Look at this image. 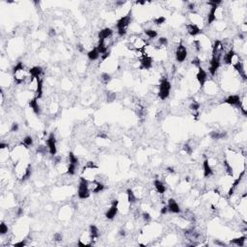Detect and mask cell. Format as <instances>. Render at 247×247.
Masks as SVG:
<instances>
[{
    "mask_svg": "<svg viewBox=\"0 0 247 247\" xmlns=\"http://www.w3.org/2000/svg\"><path fill=\"white\" fill-rule=\"evenodd\" d=\"M90 195L91 191L89 189V180H87L84 177H80L77 196L79 199H87L90 197Z\"/></svg>",
    "mask_w": 247,
    "mask_h": 247,
    "instance_id": "1",
    "label": "cell"
},
{
    "mask_svg": "<svg viewBox=\"0 0 247 247\" xmlns=\"http://www.w3.org/2000/svg\"><path fill=\"white\" fill-rule=\"evenodd\" d=\"M171 91V83L168 81L167 78L161 79L160 83L158 85V97L160 98V99L164 100L166 99L169 95H170Z\"/></svg>",
    "mask_w": 247,
    "mask_h": 247,
    "instance_id": "2",
    "label": "cell"
},
{
    "mask_svg": "<svg viewBox=\"0 0 247 247\" xmlns=\"http://www.w3.org/2000/svg\"><path fill=\"white\" fill-rule=\"evenodd\" d=\"M148 44L147 40L139 37V36H135V37H132L130 40L129 47L130 49H131L132 51L133 50H143V48Z\"/></svg>",
    "mask_w": 247,
    "mask_h": 247,
    "instance_id": "3",
    "label": "cell"
},
{
    "mask_svg": "<svg viewBox=\"0 0 247 247\" xmlns=\"http://www.w3.org/2000/svg\"><path fill=\"white\" fill-rule=\"evenodd\" d=\"M221 58H222L221 55H218V56H212V59H210L209 66V72L212 76L216 75V72L218 71L219 67H220Z\"/></svg>",
    "mask_w": 247,
    "mask_h": 247,
    "instance_id": "4",
    "label": "cell"
},
{
    "mask_svg": "<svg viewBox=\"0 0 247 247\" xmlns=\"http://www.w3.org/2000/svg\"><path fill=\"white\" fill-rule=\"evenodd\" d=\"M187 57V49L182 43L181 42L176 49V60L180 63H182Z\"/></svg>",
    "mask_w": 247,
    "mask_h": 247,
    "instance_id": "5",
    "label": "cell"
},
{
    "mask_svg": "<svg viewBox=\"0 0 247 247\" xmlns=\"http://www.w3.org/2000/svg\"><path fill=\"white\" fill-rule=\"evenodd\" d=\"M118 210H119V201L117 199L113 200L110 208H109V209L106 212V213H105V217L109 219V220H112V219L116 217Z\"/></svg>",
    "mask_w": 247,
    "mask_h": 247,
    "instance_id": "6",
    "label": "cell"
},
{
    "mask_svg": "<svg viewBox=\"0 0 247 247\" xmlns=\"http://www.w3.org/2000/svg\"><path fill=\"white\" fill-rule=\"evenodd\" d=\"M47 144L48 148V153L55 157L57 154V147H56V139L53 133H50L47 139Z\"/></svg>",
    "mask_w": 247,
    "mask_h": 247,
    "instance_id": "7",
    "label": "cell"
},
{
    "mask_svg": "<svg viewBox=\"0 0 247 247\" xmlns=\"http://www.w3.org/2000/svg\"><path fill=\"white\" fill-rule=\"evenodd\" d=\"M131 22V13L127 14V16H124L122 17L120 20L117 21L116 23V27H117V30L118 29H127V27L130 24Z\"/></svg>",
    "mask_w": 247,
    "mask_h": 247,
    "instance_id": "8",
    "label": "cell"
},
{
    "mask_svg": "<svg viewBox=\"0 0 247 247\" xmlns=\"http://www.w3.org/2000/svg\"><path fill=\"white\" fill-rule=\"evenodd\" d=\"M89 189L91 193H99L103 191L104 184L98 181H89Z\"/></svg>",
    "mask_w": 247,
    "mask_h": 247,
    "instance_id": "9",
    "label": "cell"
},
{
    "mask_svg": "<svg viewBox=\"0 0 247 247\" xmlns=\"http://www.w3.org/2000/svg\"><path fill=\"white\" fill-rule=\"evenodd\" d=\"M139 68L141 70H150L153 67V58L144 55L142 58L139 59Z\"/></svg>",
    "mask_w": 247,
    "mask_h": 247,
    "instance_id": "10",
    "label": "cell"
},
{
    "mask_svg": "<svg viewBox=\"0 0 247 247\" xmlns=\"http://www.w3.org/2000/svg\"><path fill=\"white\" fill-rule=\"evenodd\" d=\"M196 78H197V81L199 82L200 87L201 88H203L205 83H206V81H207V79H208V74L202 67L198 68V72H197V75H196Z\"/></svg>",
    "mask_w": 247,
    "mask_h": 247,
    "instance_id": "11",
    "label": "cell"
},
{
    "mask_svg": "<svg viewBox=\"0 0 247 247\" xmlns=\"http://www.w3.org/2000/svg\"><path fill=\"white\" fill-rule=\"evenodd\" d=\"M224 102L228 103L232 105V106H236V107H240V102H241V99L239 95H231L229 96L227 99H224Z\"/></svg>",
    "mask_w": 247,
    "mask_h": 247,
    "instance_id": "12",
    "label": "cell"
},
{
    "mask_svg": "<svg viewBox=\"0 0 247 247\" xmlns=\"http://www.w3.org/2000/svg\"><path fill=\"white\" fill-rule=\"evenodd\" d=\"M167 207H168V212H171V213H180L181 212V208H180L179 204H178L177 201L173 198H170L168 200Z\"/></svg>",
    "mask_w": 247,
    "mask_h": 247,
    "instance_id": "13",
    "label": "cell"
},
{
    "mask_svg": "<svg viewBox=\"0 0 247 247\" xmlns=\"http://www.w3.org/2000/svg\"><path fill=\"white\" fill-rule=\"evenodd\" d=\"M185 27H186L187 33H188L190 36H192V37H195V36H198L200 34H202V29H201L198 25L191 23V22L188 24H186Z\"/></svg>",
    "mask_w": 247,
    "mask_h": 247,
    "instance_id": "14",
    "label": "cell"
},
{
    "mask_svg": "<svg viewBox=\"0 0 247 247\" xmlns=\"http://www.w3.org/2000/svg\"><path fill=\"white\" fill-rule=\"evenodd\" d=\"M203 169H204V176L206 178H209L213 175V169L209 163V160L208 158H206L203 162Z\"/></svg>",
    "mask_w": 247,
    "mask_h": 247,
    "instance_id": "15",
    "label": "cell"
},
{
    "mask_svg": "<svg viewBox=\"0 0 247 247\" xmlns=\"http://www.w3.org/2000/svg\"><path fill=\"white\" fill-rule=\"evenodd\" d=\"M26 77H27V75H26L25 70H21V71H19L17 72H14V79H15L17 84L23 83L24 80L26 79Z\"/></svg>",
    "mask_w": 247,
    "mask_h": 247,
    "instance_id": "16",
    "label": "cell"
},
{
    "mask_svg": "<svg viewBox=\"0 0 247 247\" xmlns=\"http://www.w3.org/2000/svg\"><path fill=\"white\" fill-rule=\"evenodd\" d=\"M113 34V31L111 28H104L99 32V41H105L107 39H110Z\"/></svg>",
    "mask_w": 247,
    "mask_h": 247,
    "instance_id": "17",
    "label": "cell"
},
{
    "mask_svg": "<svg viewBox=\"0 0 247 247\" xmlns=\"http://www.w3.org/2000/svg\"><path fill=\"white\" fill-rule=\"evenodd\" d=\"M43 68L40 67V66H35L33 68H31L29 70V75H30V77L31 78H38V77H41L43 74Z\"/></svg>",
    "mask_w": 247,
    "mask_h": 247,
    "instance_id": "18",
    "label": "cell"
},
{
    "mask_svg": "<svg viewBox=\"0 0 247 247\" xmlns=\"http://www.w3.org/2000/svg\"><path fill=\"white\" fill-rule=\"evenodd\" d=\"M154 188H155V191L157 192L158 194H164L165 193V191H166V185L164 184V182L161 181H159V180H154Z\"/></svg>",
    "mask_w": 247,
    "mask_h": 247,
    "instance_id": "19",
    "label": "cell"
},
{
    "mask_svg": "<svg viewBox=\"0 0 247 247\" xmlns=\"http://www.w3.org/2000/svg\"><path fill=\"white\" fill-rule=\"evenodd\" d=\"M38 99L37 98H34L29 100V107L33 110V112L35 114H37V115H40L41 114V106L38 102Z\"/></svg>",
    "mask_w": 247,
    "mask_h": 247,
    "instance_id": "20",
    "label": "cell"
},
{
    "mask_svg": "<svg viewBox=\"0 0 247 247\" xmlns=\"http://www.w3.org/2000/svg\"><path fill=\"white\" fill-rule=\"evenodd\" d=\"M235 54H236V52L234 51V49L228 50V51H227L225 54H224V56H223L224 63H225L226 65H230V66H231L232 60H233V57L235 56Z\"/></svg>",
    "mask_w": 247,
    "mask_h": 247,
    "instance_id": "21",
    "label": "cell"
},
{
    "mask_svg": "<svg viewBox=\"0 0 247 247\" xmlns=\"http://www.w3.org/2000/svg\"><path fill=\"white\" fill-rule=\"evenodd\" d=\"M89 235H90V239L92 241L97 240V239L99 237V229L97 228V226L91 225L89 227Z\"/></svg>",
    "mask_w": 247,
    "mask_h": 247,
    "instance_id": "22",
    "label": "cell"
},
{
    "mask_svg": "<svg viewBox=\"0 0 247 247\" xmlns=\"http://www.w3.org/2000/svg\"><path fill=\"white\" fill-rule=\"evenodd\" d=\"M127 203H129L130 205H133L136 203V201H137V197H136V195L134 193V191L129 188L127 190Z\"/></svg>",
    "mask_w": 247,
    "mask_h": 247,
    "instance_id": "23",
    "label": "cell"
},
{
    "mask_svg": "<svg viewBox=\"0 0 247 247\" xmlns=\"http://www.w3.org/2000/svg\"><path fill=\"white\" fill-rule=\"evenodd\" d=\"M227 132L226 131H212L209 133V137L213 140H219V139H223L224 137H226Z\"/></svg>",
    "mask_w": 247,
    "mask_h": 247,
    "instance_id": "24",
    "label": "cell"
},
{
    "mask_svg": "<svg viewBox=\"0 0 247 247\" xmlns=\"http://www.w3.org/2000/svg\"><path fill=\"white\" fill-rule=\"evenodd\" d=\"M223 169H224V172H225L228 176H230V177H234V169H233L232 165L230 163L228 162V160H224L223 161Z\"/></svg>",
    "mask_w": 247,
    "mask_h": 247,
    "instance_id": "25",
    "label": "cell"
},
{
    "mask_svg": "<svg viewBox=\"0 0 247 247\" xmlns=\"http://www.w3.org/2000/svg\"><path fill=\"white\" fill-rule=\"evenodd\" d=\"M87 56H88L89 60H91V61H96V60H98V59L99 58L100 54H99V52L98 51L97 47H95V48H93V49H91L90 51H88V53H87Z\"/></svg>",
    "mask_w": 247,
    "mask_h": 247,
    "instance_id": "26",
    "label": "cell"
},
{
    "mask_svg": "<svg viewBox=\"0 0 247 247\" xmlns=\"http://www.w3.org/2000/svg\"><path fill=\"white\" fill-rule=\"evenodd\" d=\"M31 174H32V166H31V164H28V165L26 166V168L24 169L23 174H22L21 177H20V181H24L27 179H29V178L31 177Z\"/></svg>",
    "mask_w": 247,
    "mask_h": 247,
    "instance_id": "27",
    "label": "cell"
},
{
    "mask_svg": "<svg viewBox=\"0 0 247 247\" xmlns=\"http://www.w3.org/2000/svg\"><path fill=\"white\" fill-rule=\"evenodd\" d=\"M245 240H246V236H243L236 237V239H232L231 240V243L232 244H235L236 246H239V247H243L244 244H245Z\"/></svg>",
    "mask_w": 247,
    "mask_h": 247,
    "instance_id": "28",
    "label": "cell"
},
{
    "mask_svg": "<svg viewBox=\"0 0 247 247\" xmlns=\"http://www.w3.org/2000/svg\"><path fill=\"white\" fill-rule=\"evenodd\" d=\"M21 145L24 146V148L28 149L30 146L33 145V138H32L31 136H25L23 139H22V142H21Z\"/></svg>",
    "mask_w": 247,
    "mask_h": 247,
    "instance_id": "29",
    "label": "cell"
},
{
    "mask_svg": "<svg viewBox=\"0 0 247 247\" xmlns=\"http://www.w3.org/2000/svg\"><path fill=\"white\" fill-rule=\"evenodd\" d=\"M144 33L150 40H154L157 37V32L154 29H146L144 30Z\"/></svg>",
    "mask_w": 247,
    "mask_h": 247,
    "instance_id": "30",
    "label": "cell"
},
{
    "mask_svg": "<svg viewBox=\"0 0 247 247\" xmlns=\"http://www.w3.org/2000/svg\"><path fill=\"white\" fill-rule=\"evenodd\" d=\"M157 44H158V47H157V49H162L164 47H166L168 45V39L165 38V37H161L159 38L158 41H157Z\"/></svg>",
    "mask_w": 247,
    "mask_h": 247,
    "instance_id": "31",
    "label": "cell"
},
{
    "mask_svg": "<svg viewBox=\"0 0 247 247\" xmlns=\"http://www.w3.org/2000/svg\"><path fill=\"white\" fill-rule=\"evenodd\" d=\"M110 80H111V75H109L108 72H103V74H102V75H100V81H102L104 85L108 84L109 82H110Z\"/></svg>",
    "mask_w": 247,
    "mask_h": 247,
    "instance_id": "32",
    "label": "cell"
},
{
    "mask_svg": "<svg viewBox=\"0 0 247 247\" xmlns=\"http://www.w3.org/2000/svg\"><path fill=\"white\" fill-rule=\"evenodd\" d=\"M76 167H77V165H75V164H72V163L69 164V166L67 167V171H66L68 175H70V176H74V175H75Z\"/></svg>",
    "mask_w": 247,
    "mask_h": 247,
    "instance_id": "33",
    "label": "cell"
},
{
    "mask_svg": "<svg viewBox=\"0 0 247 247\" xmlns=\"http://www.w3.org/2000/svg\"><path fill=\"white\" fill-rule=\"evenodd\" d=\"M69 162L72 163V164H75V165H78V158H77V157H75V155L72 154V153H70L69 154Z\"/></svg>",
    "mask_w": 247,
    "mask_h": 247,
    "instance_id": "34",
    "label": "cell"
},
{
    "mask_svg": "<svg viewBox=\"0 0 247 247\" xmlns=\"http://www.w3.org/2000/svg\"><path fill=\"white\" fill-rule=\"evenodd\" d=\"M199 108H200V103L197 102H195V100H193L190 105H189V109L190 110H193V111H198L199 110Z\"/></svg>",
    "mask_w": 247,
    "mask_h": 247,
    "instance_id": "35",
    "label": "cell"
},
{
    "mask_svg": "<svg viewBox=\"0 0 247 247\" xmlns=\"http://www.w3.org/2000/svg\"><path fill=\"white\" fill-rule=\"evenodd\" d=\"M165 20H166L165 17L160 16L158 17H155V19L154 20V24H157V25H161V24L164 23V22H165Z\"/></svg>",
    "mask_w": 247,
    "mask_h": 247,
    "instance_id": "36",
    "label": "cell"
},
{
    "mask_svg": "<svg viewBox=\"0 0 247 247\" xmlns=\"http://www.w3.org/2000/svg\"><path fill=\"white\" fill-rule=\"evenodd\" d=\"M182 151L186 154H191L192 152H193V149H192V147L190 145L188 144H184V146H182Z\"/></svg>",
    "mask_w": 247,
    "mask_h": 247,
    "instance_id": "37",
    "label": "cell"
},
{
    "mask_svg": "<svg viewBox=\"0 0 247 247\" xmlns=\"http://www.w3.org/2000/svg\"><path fill=\"white\" fill-rule=\"evenodd\" d=\"M21 70H24V65H23V63H22V62H19L15 67H14L13 74H14V72H19V71H21Z\"/></svg>",
    "mask_w": 247,
    "mask_h": 247,
    "instance_id": "38",
    "label": "cell"
},
{
    "mask_svg": "<svg viewBox=\"0 0 247 247\" xmlns=\"http://www.w3.org/2000/svg\"><path fill=\"white\" fill-rule=\"evenodd\" d=\"M7 233H8V226L4 222H1V224H0V234L6 235Z\"/></svg>",
    "mask_w": 247,
    "mask_h": 247,
    "instance_id": "39",
    "label": "cell"
},
{
    "mask_svg": "<svg viewBox=\"0 0 247 247\" xmlns=\"http://www.w3.org/2000/svg\"><path fill=\"white\" fill-rule=\"evenodd\" d=\"M47 150H48L47 147H45V146H44V145H40L39 147H38L37 152L40 154H47Z\"/></svg>",
    "mask_w": 247,
    "mask_h": 247,
    "instance_id": "40",
    "label": "cell"
},
{
    "mask_svg": "<svg viewBox=\"0 0 247 247\" xmlns=\"http://www.w3.org/2000/svg\"><path fill=\"white\" fill-rule=\"evenodd\" d=\"M191 63H192V65H193V66L199 68V67H201V64H202V61H201V59H200L199 57H196V58H194L193 60L191 61Z\"/></svg>",
    "mask_w": 247,
    "mask_h": 247,
    "instance_id": "41",
    "label": "cell"
},
{
    "mask_svg": "<svg viewBox=\"0 0 247 247\" xmlns=\"http://www.w3.org/2000/svg\"><path fill=\"white\" fill-rule=\"evenodd\" d=\"M142 218H143V220L145 222H150L151 221V219H152V216H151V214L149 212H143L142 213Z\"/></svg>",
    "mask_w": 247,
    "mask_h": 247,
    "instance_id": "42",
    "label": "cell"
},
{
    "mask_svg": "<svg viewBox=\"0 0 247 247\" xmlns=\"http://www.w3.org/2000/svg\"><path fill=\"white\" fill-rule=\"evenodd\" d=\"M187 9H188L189 11L191 12H193L195 11V9H196V4L194 2H189L188 4H187Z\"/></svg>",
    "mask_w": 247,
    "mask_h": 247,
    "instance_id": "43",
    "label": "cell"
},
{
    "mask_svg": "<svg viewBox=\"0 0 247 247\" xmlns=\"http://www.w3.org/2000/svg\"><path fill=\"white\" fill-rule=\"evenodd\" d=\"M115 94L114 93H110V92H108L107 93V102H113L114 100V99H115Z\"/></svg>",
    "mask_w": 247,
    "mask_h": 247,
    "instance_id": "44",
    "label": "cell"
},
{
    "mask_svg": "<svg viewBox=\"0 0 247 247\" xmlns=\"http://www.w3.org/2000/svg\"><path fill=\"white\" fill-rule=\"evenodd\" d=\"M17 130H19V124H17V123H13L12 124V127H11V131L17 132Z\"/></svg>",
    "mask_w": 247,
    "mask_h": 247,
    "instance_id": "45",
    "label": "cell"
},
{
    "mask_svg": "<svg viewBox=\"0 0 247 247\" xmlns=\"http://www.w3.org/2000/svg\"><path fill=\"white\" fill-rule=\"evenodd\" d=\"M62 239H63V236L61 234H59V233H56V234H54V236H53V239L55 241H61Z\"/></svg>",
    "mask_w": 247,
    "mask_h": 247,
    "instance_id": "46",
    "label": "cell"
},
{
    "mask_svg": "<svg viewBox=\"0 0 247 247\" xmlns=\"http://www.w3.org/2000/svg\"><path fill=\"white\" fill-rule=\"evenodd\" d=\"M25 245H26V241H25V239H22L21 241L17 242V243L14 244V246H15V247H23V246H25Z\"/></svg>",
    "mask_w": 247,
    "mask_h": 247,
    "instance_id": "47",
    "label": "cell"
},
{
    "mask_svg": "<svg viewBox=\"0 0 247 247\" xmlns=\"http://www.w3.org/2000/svg\"><path fill=\"white\" fill-rule=\"evenodd\" d=\"M76 47H77V50H78L79 52H85V47H83V45H82L81 44H78L76 45Z\"/></svg>",
    "mask_w": 247,
    "mask_h": 247,
    "instance_id": "48",
    "label": "cell"
},
{
    "mask_svg": "<svg viewBox=\"0 0 247 247\" xmlns=\"http://www.w3.org/2000/svg\"><path fill=\"white\" fill-rule=\"evenodd\" d=\"M48 35L50 36V37H55V35H56V32H55V30H54L53 28H51V29H49V31H48Z\"/></svg>",
    "mask_w": 247,
    "mask_h": 247,
    "instance_id": "49",
    "label": "cell"
},
{
    "mask_svg": "<svg viewBox=\"0 0 247 247\" xmlns=\"http://www.w3.org/2000/svg\"><path fill=\"white\" fill-rule=\"evenodd\" d=\"M168 212V207L167 206H164L163 208H161V209H160V213L161 214H166Z\"/></svg>",
    "mask_w": 247,
    "mask_h": 247,
    "instance_id": "50",
    "label": "cell"
},
{
    "mask_svg": "<svg viewBox=\"0 0 247 247\" xmlns=\"http://www.w3.org/2000/svg\"><path fill=\"white\" fill-rule=\"evenodd\" d=\"M22 214H23V209H22L21 208H19L17 210V216H21Z\"/></svg>",
    "mask_w": 247,
    "mask_h": 247,
    "instance_id": "51",
    "label": "cell"
},
{
    "mask_svg": "<svg viewBox=\"0 0 247 247\" xmlns=\"http://www.w3.org/2000/svg\"><path fill=\"white\" fill-rule=\"evenodd\" d=\"M8 147H9V145H8V144L4 143V142H1V143H0V149H1V150L8 149Z\"/></svg>",
    "mask_w": 247,
    "mask_h": 247,
    "instance_id": "52",
    "label": "cell"
},
{
    "mask_svg": "<svg viewBox=\"0 0 247 247\" xmlns=\"http://www.w3.org/2000/svg\"><path fill=\"white\" fill-rule=\"evenodd\" d=\"M166 170H167L168 173H170V174H175V173H176L175 169H174L173 167H167Z\"/></svg>",
    "mask_w": 247,
    "mask_h": 247,
    "instance_id": "53",
    "label": "cell"
},
{
    "mask_svg": "<svg viewBox=\"0 0 247 247\" xmlns=\"http://www.w3.org/2000/svg\"><path fill=\"white\" fill-rule=\"evenodd\" d=\"M214 244H217V245H220V246H225L226 245L224 242H221L219 240H214Z\"/></svg>",
    "mask_w": 247,
    "mask_h": 247,
    "instance_id": "54",
    "label": "cell"
},
{
    "mask_svg": "<svg viewBox=\"0 0 247 247\" xmlns=\"http://www.w3.org/2000/svg\"><path fill=\"white\" fill-rule=\"evenodd\" d=\"M98 137H100V138H103V139H106V138H107V135H106V134H104V133H102V132H100V133L98 135Z\"/></svg>",
    "mask_w": 247,
    "mask_h": 247,
    "instance_id": "55",
    "label": "cell"
},
{
    "mask_svg": "<svg viewBox=\"0 0 247 247\" xmlns=\"http://www.w3.org/2000/svg\"><path fill=\"white\" fill-rule=\"evenodd\" d=\"M119 235L122 236H126V231L122 229V230H120V232H119Z\"/></svg>",
    "mask_w": 247,
    "mask_h": 247,
    "instance_id": "56",
    "label": "cell"
}]
</instances>
